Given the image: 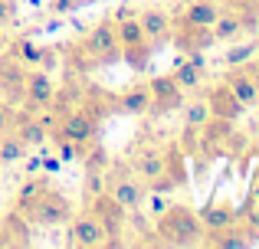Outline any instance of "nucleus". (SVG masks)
<instances>
[{
    "label": "nucleus",
    "instance_id": "obj_33",
    "mask_svg": "<svg viewBox=\"0 0 259 249\" xmlns=\"http://www.w3.org/2000/svg\"><path fill=\"white\" fill-rule=\"evenodd\" d=\"M79 7H85V0H50L53 13H76Z\"/></svg>",
    "mask_w": 259,
    "mask_h": 249
},
{
    "label": "nucleus",
    "instance_id": "obj_35",
    "mask_svg": "<svg viewBox=\"0 0 259 249\" xmlns=\"http://www.w3.org/2000/svg\"><path fill=\"white\" fill-rule=\"evenodd\" d=\"M13 17H17V0H0V26L13 23Z\"/></svg>",
    "mask_w": 259,
    "mask_h": 249
},
{
    "label": "nucleus",
    "instance_id": "obj_17",
    "mask_svg": "<svg viewBox=\"0 0 259 249\" xmlns=\"http://www.w3.org/2000/svg\"><path fill=\"white\" fill-rule=\"evenodd\" d=\"M236 223H243L249 230V239H253V233L259 230V164L253 171V184H249V190H246V200L236 207Z\"/></svg>",
    "mask_w": 259,
    "mask_h": 249
},
{
    "label": "nucleus",
    "instance_id": "obj_7",
    "mask_svg": "<svg viewBox=\"0 0 259 249\" xmlns=\"http://www.w3.org/2000/svg\"><path fill=\"white\" fill-rule=\"evenodd\" d=\"M66 226H69V236H66V243H69V246L99 249L102 243H105V230H102V223H99V220H95L89 210H82L79 217L72 213V220H69Z\"/></svg>",
    "mask_w": 259,
    "mask_h": 249
},
{
    "label": "nucleus",
    "instance_id": "obj_6",
    "mask_svg": "<svg viewBox=\"0 0 259 249\" xmlns=\"http://www.w3.org/2000/svg\"><path fill=\"white\" fill-rule=\"evenodd\" d=\"M26 76H30V69L13 53L0 56V95H4V102H23Z\"/></svg>",
    "mask_w": 259,
    "mask_h": 249
},
{
    "label": "nucleus",
    "instance_id": "obj_9",
    "mask_svg": "<svg viewBox=\"0 0 259 249\" xmlns=\"http://www.w3.org/2000/svg\"><path fill=\"white\" fill-rule=\"evenodd\" d=\"M105 180H108L105 190L112 193L128 213L141 210V204H145V197H148V187L141 184V180H135L132 174H128V177H125V174H105Z\"/></svg>",
    "mask_w": 259,
    "mask_h": 249
},
{
    "label": "nucleus",
    "instance_id": "obj_40",
    "mask_svg": "<svg viewBox=\"0 0 259 249\" xmlns=\"http://www.w3.org/2000/svg\"><path fill=\"white\" fill-rule=\"evenodd\" d=\"M0 249H7V236H4V230H0Z\"/></svg>",
    "mask_w": 259,
    "mask_h": 249
},
{
    "label": "nucleus",
    "instance_id": "obj_13",
    "mask_svg": "<svg viewBox=\"0 0 259 249\" xmlns=\"http://www.w3.org/2000/svg\"><path fill=\"white\" fill-rule=\"evenodd\" d=\"M207 105H210V115L213 118H227V122H240V115L246 112V105L233 95V89L227 82H217L207 92Z\"/></svg>",
    "mask_w": 259,
    "mask_h": 249
},
{
    "label": "nucleus",
    "instance_id": "obj_41",
    "mask_svg": "<svg viewBox=\"0 0 259 249\" xmlns=\"http://www.w3.org/2000/svg\"><path fill=\"white\" fill-rule=\"evenodd\" d=\"M85 4H102V0H85Z\"/></svg>",
    "mask_w": 259,
    "mask_h": 249
},
{
    "label": "nucleus",
    "instance_id": "obj_2",
    "mask_svg": "<svg viewBox=\"0 0 259 249\" xmlns=\"http://www.w3.org/2000/svg\"><path fill=\"white\" fill-rule=\"evenodd\" d=\"M17 213L30 226H66L72 220V213H76V204H72L63 190L46 187L30 207H23V210H17Z\"/></svg>",
    "mask_w": 259,
    "mask_h": 249
},
{
    "label": "nucleus",
    "instance_id": "obj_42",
    "mask_svg": "<svg viewBox=\"0 0 259 249\" xmlns=\"http://www.w3.org/2000/svg\"><path fill=\"white\" fill-rule=\"evenodd\" d=\"M0 102H4V95H0Z\"/></svg>",
    "mask_w": 259,
    "mask_h": 249
},
{
    "label": "nucleus",
    "instance_id": "obj_16",
    "mask_svg": "<svg viewBox=\"0 0 259 249\" xmlns=\"http://www.w3.org/2000/svg\"><path fill=\"white\" fill-rule=\"evenodd\" d=\"M164 167H167V151L164 147L148 144V147H141V151L135 154V174H138L141 180H151V177H158V174H164Z\"/></svg>",
    "mask_w": 259,
    "mask_h": 249
},
{
    "label": "nucleus",
    "instance_id": "obj_36",
    "mask_svg": "<svg viewBox=\"0 0 259 249\" xmlns=\"http://www.w3.org/2000/svg\"><path fill=\"white\" fill-rule=\"evenodd\" d=\"M184 56H187L190 63H194L197 69H200L203 76H207V69H210V59H207V53H203V49H194V53H184Z\"/></svg>",
    "mask_w": 259,
    "mask_h": 249
},
{
    "label": "nucleus",
    "instance_id": "obj_29",
    "mask_svg": "<svg viewBox=\"0 0 259 249\" xmlns=\"http://www.w3.org/2000/svg\"><path fill=\"white\" fill-rule=\"evenodd\" d=\"M256 56V43H230V49L223 53V66H243Z\"/></svg>",
    "mask_w": 259,
    "mask_h": 249
},
{
    "label": "nucleus",
    "instance_id": "obj_39",
    "mask_svg": "<svg viewBox=\"0 0 259 249\" xmlns=\"http://www.w3.org/2000/svg\"><path fill=\"white\" fill-rule=\"evenodd\" d=\"M43 171V161H39V154H33V158H26V177H33V174Z\"/></svg>",
    "mask_w": 259,
    "mask_h": 249
},
{
    "label": "nucleus",
    "instance_id": "obj_31",
    "mask_svg": "<svg viewBox=\"0 0 259 249\" xmlns=\"http://www.w3.org/2000/svg\"><path fill=\"white\" fill-rule=\"evenodd\" d=\"M105 174H85V180H82V193H85V200H92L95 193H102L105 190Z\"/></svg>",
    "mask_w": 259,
    "mask_h": 249
},
{
    "label": "nucleus",
    "instance_id": "obj_19",
    "mask_svg": "<svg viewBox=\"0 0 259 249\" xmlns=\"http://www.w3.org/2000/svg\"><path fill=\"white\" fill-rule=\"evenodd\" d=\"M217 17H220V4L217 0H194V4H187L177 13V20L194 23V26H213Z\"/></svg>",
    "mask_w": 259,
    "mask_h": 249
},
{
    "label": "nucleus",
    "instance_id": "obj_5",
    "mask_svg": "<svg viewBox=\"0 0 259 249\" xmlns=\"http://www.w3.org/2000/svg\"><path fill=\"white\" fill-rule=\"evenodd\" d=\"M148 89H151V109L148 115H167V112H177L184 105V89L174 82V76H151L148 79Z\"/></svg>",
    "mask_w": 259,
    "mask_h": 249
},
{
    "label": "nucleus",
    "instance_id": "obj_30",
    "mask_svg": "<svg viewBox=\"0 0 259 249\" xmlns=\"http://www.w3.org/2000/svg\"><path fill=\"white\" fill-rule=\"evenodd\" d=\"M13 56H17L20 63H26V66H39V59H43V46L30 43V39H17V43H13Z\"/></svg>",
    "mask_w": 259,
    "mask_h": 249
},
{
    "label": "nucleus",
    "instance_id": "obj_14",
    "mask_svg": "<svg viewBox=\"0 0 259 249\" xmlns=\"http://www.w3.org/2000/svg\"><path fill=\"white\" fill-rule=\"evenodd\" d=\"M223 82L233 89V95L240 98L246 109H253V105H259V85H256V72H253V66H230V72H227V79Z\"/></svg>",
    "mask_w": 259,
    "mask_h": 249
},
{
    "label": "nucleus",
    "instance_id": "obj_34",
    "mask_svg": "<svg viewBox=\"0 0 259 249\" xmlns=\"http://www.w3.org/2000/svg\"><path fill=\"white\" fill-rule=\"evenodd\" d=\"M39 161H43V171L46 174H59V171H63V161H59L56 151H43V154H39Z\"/></svg>",
    "mask_w": 259,
    "mask_h": 249
},
{
    "label": "nucleus",
    "instance_id": "obj_18",
    "mask_svg": "<svg viewBox=\"0 0 259 249\" xmlns=\"http://www.w3.org/2000/svg\"><path fill=\"white\" fill-rule=\"evenodd\" d=\"M148 109H151V89H148V82H138L118 95V112H125V115H148Z\"/></svg>",
    "mask_w": 259,
    "mask_h": 249
},
{
    "label": "nucleus",
    "instance_id": "obj_27",
    "mask_svg": "<svg viewBox=\"0 0 259 249\" xmlns=\"http://www.w3.org/2000/svg\"><path fill=\"white\" fill-rule=\"evenodd\" d=\"M23 158H26V144L13 134V128L0 134V167L17 164V161H23Z\"/></svg>",
    "mask_w": 259,
    "mask_h": 249
},
{
    "label": "nucleus",
    "instance_id": "obj_28",
    "mask_svg": "<svg viewBox=\"0 0 259 249\" xmlns=\"http://www.w3.org/2000/svg\"><path fill=\"white\" fill-rule=\"evenodd\" d=\"M151 53H154V46L148 43H135V46H121V59H125L128 66H132L135 72H145L148 69V59H151Z\"/></svg>",
    "mask_w": 259,
    "mask_h": 249
},
{
    "label": "nucleus",
    "instance_id": "obj_21",
    "mask_svg": "<svg viewBox=\"0 0 259 249\" xmlns=\"http://www.w3.org/2000/svg\"><path fill=\"white\" fill-rule=\"evenodd\" d=\"M13 134H17V138L26 144V151H30V147H43V144H46V125H43V118L20 115V122H17V128H13Z\"/></svg>",
    "mask_w": 259,
    "mask_h": 249
},
{
    "label": "nucleus",
    "instance_id": "obj_12",
    "mask_svg": "<svg viewBox=\"0 0 259 249\" xmlns=\"http://www.w3.org/2000/svg\"><path fill=\"white\" fill-rule=\"evenodd\" d=\"M56 131H63L66 138L79 141V144H92V141H95V134H99V118H95L92 112H89L85 105H82V109L69 112V115L63 118V125H59Z\"/></svg>",
    "mask_w": 259,
    "mask_h": 249
},
{
    "label": "nucleus",
    "instance_id": "obj_37",
    "mask_svg": "<svg viewBox=\"0 0 259 249\" xmlns=\"http://www.w3.org/2000/svg\"><path fill=\"white\" fill-rule=\"evenodd\" d=\"M39 66H46V69H56V66H59V53L56 49H50V46H43V59H39Z\"/></svg>",
    "mask_w": 259,
    "mask_h": 249
},
{
    "label": "nucleus",
    "instance_id": "obj_10",
    "mask_svg": "<svg viewBox=\"0 0 259 249\" xmlns=\"http://www.w3.org/2000/svg\"><path fill=\"white\" fill-rule=\"evenodd\" d=\"M53 98H56V85H53L50 72H36L33 69L30 76H26V89H23V102L30 112H46L53 109Z\"/></svg>",
    "mask_w": 259,
    "mask_h": 249
},
{
    "label": "nucleus",
    "instance_id": "obj_15",
    "mask_svg": "<svg viewBox=\"0 0 259 249\" xmlns=\"http://www.w3.org/2000/svg\"><path fill=\"white\" fill-rule=\"evenodd\" d=\"M200 223H203V236L207 233H220V230H230L236 226V207L233 200H207V207L200 210Z\"/></svg>",
    "mask_w": 259,
    "mask_h": 249
},
{
    "label": "nucleus",
    "instance_id": "obj_23",
    "mask_svg": "<svg viewBox=\"0 0 259 249\" xmlns=\"http://www.w3.org/2000/svg\"><path fill=\"white\" fill-rule=\"evenodd\" d=\"M82 171L85 174H108L112 171V154H108V147L105 144H85V151H82Z\"/></svg>",
    "mask_w": 259,
    "mask_h": 249
},
{
    "label": "nucleus",
    "instance_id": "obj_32",
    "mask_svg": "<svg viewBox=\"0 0 259 249\" xmlns=\"http://www.w3.org/2000/svg\"><path fill=\"white\" fill-rule=\"evenodd\" d=\"M145 200H148V213H151V217H154V220H158V217H161V213H164V210H167V207H171V204H174V200H171V197H167V193H151V197H145Z\"/></svg>",
    "mask_w": 259,
    "mask_h": 249
},
{
    "label": "nucleus",
    "instance_id": "obj_22",
    "mask_svg": "<svg viewBox=\"0 0 259 249\" xmlns=\"http://www.w3.org/2000/svg\"><path fill=\"white\" fill-rule=\"evenodd\" d=\"M171 76H174V82L181 85L184 92H197L203 85V72L197 69L194 63H190L187 56H177L174 59V69H171Z\"/></svg>",
    "mask_w": 259,
    "mask_h": 249
},
{
    "label": "nucleus",
    "instance_id": "obj_25",
    "mask_svg": "<svg viewBox=\"0 0 259 249\" xmlns=\"http://www.w3.org/2000/svg\"><path fill=\"white\" fill-rule=\"evenodd\" d=\"M210 118V105H207V95H197L184 105V131H200Z\"/></svg>",
    "mask_w": 259,
    "mask_h": 249
},
{
    "label": "nucleus",
    "instance_id": "obj_1",
    "mask_svg": "<svg viewBox=\"0 0 259 249\" xmlns=\"http://www.w3.org/2000/svg\"><path fill=\"white\" fill-rule=\"evenodd\" d=\"M154 236L158 246H200L203 243V223L200 213H194L187 204H171L158 220H154Z\"/></svg>",
    "mask_w": 259,
    "mask_h": 249
},
{
    "label": "nucleus",
    "instance_id": "obj_38",
    "mask_svg": "<svg viewBox=\"0 0 259 249\" xmlns=\"http://www.w3.org/2000/svg\"><path fill=\"white\" fill-rule=\"evenodd\" d=\"M10 128H13V112L7 109L4 102H0V134H4V131H10Z\"/></svg>",
    "mask_w": 259,
    "mask_h": 249
},
{
    "label": "nucleus",
    "instance_id": "obj_8",
    "mask_svg": "<svg viewBox=\"0 0 259 249\" xmlns=\"http://www.w3.org/2000/svg\"><path fill=\"white\" fill-rule=\"evenodd\" d=\"M171 43L181 53H194V49H213L217 36H213V26H194V23H184V20L174 17V33H171Z\"/></svg>",
    "mask_w": 259,
    "mask_h": 249
},
{
    "label": "nucleus",
    "instance_id": "obj_4",
    "mask_svg": "<svg viewBox=\"0 0 259 249\" xmlns=\"http://www.w3.org/2000/svg\"><path fill=\"white\" fill-rule=\"evenodd\" d=\"M82 46L92 53V59L99 66H108V63H115V59H121V43H118L115 20H99V23L85 33Z\"/></svg>",
    "mask_w": 259,
    "mask_h": 249
},
{
    "label": "nucleus",
    "instance_id": "obj_20",
    "mask_svg": "<svg viewBox=\"0 0 259 249\" xmlns=\"http://www.w3.org/2000/svg\"><path fill=\"white\" fill-rule=\"evenodd\" d=\"M0 230H4V236H7V249H20V246H30L33 243V239H30V223H26L17 210H10L4 217Z\"/></svg>",
    "mask_w": 259,
    "mask_h": 249
},
{
    "label": "nucleus",
    "instance_id": "obj_24",
    "mask_svg": "<svg viewBox=\"0 0 259 249\" xmlns=\"http://www.w3.org/2000/svg\"><path fill=\"white\" fill-rule=\"evenodd\" d=\"M50 187V177H39V174H33V177H26L23 184L17 187V193H13V210H23V207H30L33 200L39 197V193Z\"/></svg>",
    "mask_w": 259,
    "mask_h": 249
},
{
    "label": "nucleus",
    "instance_id": "obj_3",
    "mask_svg": "<svg viewBox=\"0 0 259 249\" xmlns=\"http://www.w3.org/2000/svg\"><path fill=\"white\" fill-rule=\"evenodd\" d=\"M85 210L102 223V230H105V239H125V230H128V210H125V207H121L108 190H102V193H95L92 200H85ZM102 246H105V243H102Z\"/></svg>",
    "mask_w": 259,
    "mask_h": 249
},
{
    "label": "nucleus",
    "instance_id": "obj_11",
    "mask_svg": "<svg viewBox=\"0 0 259 249\" xmlns=\"http://www.w3.org/2000/svg\"><path fill=\"white\" fill-rule=\"evenodd\" d=\"M138 23H141V30H145V39H148L151 46L171 43L174 17H171L167 10H161V7H145V10L138 13Z\"/></svg>",
    "mask_w": 259,
    "mask_h": 249
},
{
    "label": "nucleus",
    "instance_id": "obj_26",
    "mask_svg": "<svg viewBox=\"0 0 259 249\" xmlns=\"http://www.w3.org/2000/svg\"><path fill=\"white\" fill-rule=\"evenodd\" d=\"M240 33H243V20L236 17L233 10H230V13L220 10V17L213 20V36H217V43H233Z\"/></svg>",
    "mask_w": 259,
    "mask_h": 249
}]
</instances>
